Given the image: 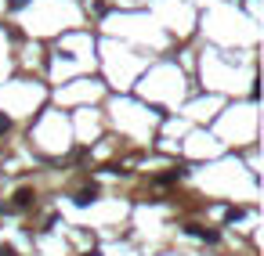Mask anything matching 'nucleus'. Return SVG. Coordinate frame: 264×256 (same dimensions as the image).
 Masks as SVG:
<instances>
[{"instance_id":"7ed1b4c3","label":"nucleus","mask_w":264,"mask_h":256,"mask_svg":"<svg viewBox=\"0 0 264 256\" xmlns=\"http://www.w3.org/2000/svg\"><path fill=\"white\" fill-rule=\"evenodd\" d=\"M33 198H36L33 191H29V188H22V191L15 195V209H25V206H33Z\"/></svg>"},{"instance_id":"f03ea898","label":"nucleus","mask_w":264,"mask_h":256,"mask_svg":"<svg viewBox=\"0 0 264 256\" xmlns=\"http://www.w3.org/2000/svg\"><path fill=\"white\" fill-rule=\"evenodd\" d=\"M98 198V188L90 184V188H84V191H76V206H90Z\"/></svg>"},{"instance_id":"f257e3e1","label":"nucleus","mask_w":264,"mask_h":256,"mask_svg":"<svg viewBox=\"0 0 264 256\" xmlns=\"http://www.w3.org/2000/svg\"><path fill=\"white\" fill-rule=\"evenodd\" d=\"M185 231L192 235V238H199V242H217V238H221L217 231H210V227H199V224H188Z\"/></svg>"},{"instance_id":"39448f33","label":"nucleus","mask_w":264,"mask_h":256,"mask_svg":"<svg viewBox=\"0 0 264 256\" xmlns=\"http://www.w3.org/2000/svg\"><path fill=\"white\" fill-rule=\"evenodd\" d=\"M7 126H11V119H7V116H4V112H0V134H4V130H7Z\"/></svg>"},{"instance_id":"423d86ee","label":"nucleus","mask_w":264,"mask_h":256,"mask_svg":"<svg viewBox=\"0 0 264 256\" xmlns=\"http://www.w3.org/2000/svg\"><path fill=\"white\" fill-rule=\"evenodd\" d=\"M25 4H29V0H11V7H25Z\"/></svg>"},{"instance_id":"20e7f679","label":"nucleus","mask_w":264,"mask_h":256,"mask_svg":"<svg viewBox=\"0 0 264 256\" xmlns=\"http://www.w3.org/2000/svg\"><path fill=\"white\" fill-rule=\"evenodd\" d=\"M0 256H18V253H15V245H0Z\"/></svg>"}]
</instances>
